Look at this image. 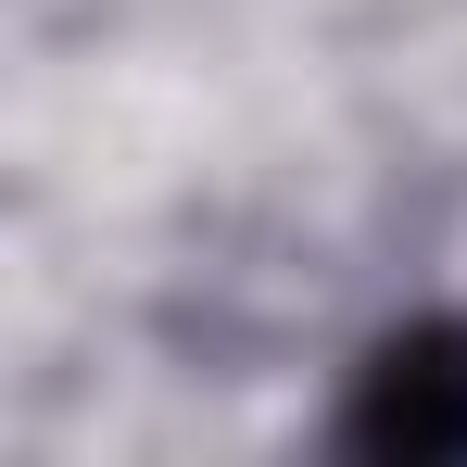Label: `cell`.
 Returning a JSON list of instances; mask_svg holds the SVG:
<instances>
[{"label": "cell", "instance_id": "cell-1", "mask_svg": "<svg viewBox=\"0 0 467 467\" xmlns=\"http://www.w3.org/2000/svg\"><path fill=\"white\" fill-rule=\"evenodd\" d=\"M341 442H354V455H391V467H455L467 455V316L391 328L379 354L354 367Z\"/></svg>", "mask_w": 467, "mask_h": 467}]
</instances>
